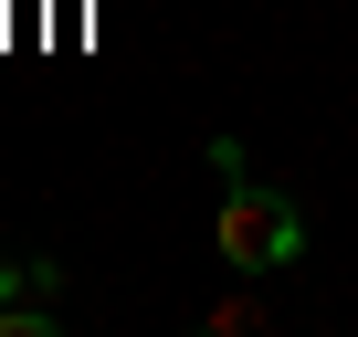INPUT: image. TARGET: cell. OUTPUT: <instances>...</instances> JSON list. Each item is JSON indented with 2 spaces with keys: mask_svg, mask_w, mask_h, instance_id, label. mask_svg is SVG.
Segmentation results:
<instances>
[{
  "mask_svg": "<svg viewBox=\"0 0 358 337\" xmlns=\"http://www.w3.org/2000/svg\"><path fill=\"white\" fill-rule=\"evenodd\" d=\"M0 337H53V295H0Z\"/></svg>",
  "mask_w": 358,
  "mask_h": 337,
  "instance_id": "cell-2",
  "label": "cell"
},
{
  "mask_svg": "<svg viewBox=\"0 0 358 337\" xmlns=\"http://www.w3.org/2000/svg\"><path fill=\"white\" fill-rule=\"evenodd\" d=\"M211 327H222V337H253V327H264V306H253V295H222V306H211Z\"/></svg>",
  "mask_w": 358,
  "mask_h": 337,
  "instance_id": "cell-3",
  "label": "cell"
},
{
  "mask_svg": "<svg viewBox=\"0 0 358 337\" xmlns=\"http://www.w3.org/2000/svg\"><path fill=\"white\" fill-rule=\"evenodd\" d=\"M211 168H222V274H285L306 253V211L274 180H243L232 137H211Z\"/></svg>",
  "mask_w": 358,
  "mask_h": 337,
  "instance_id": "cell-1",
  "label": "cell"
}]
</instances>
